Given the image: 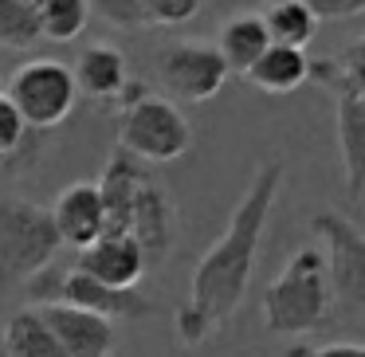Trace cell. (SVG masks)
<instances>
[{
  "mask_svg": "<svg viewBox=\"0 0 365 357\" xmlns=\"http://www.w3.org/2000/svg\"><path fill=\"white\" fill-rule=\"evenodd\" d=\"M20 4H36V0H20Z\"/></svg>",
  "mask_w": 365,
  "mask_h": 357,
  "instance_id": "cell-28",
  "label": "cell"
},
{
  "mask_svg": "<svg viewBox=\"0 0 365 357\" xmlns=\"http://www.w3.org/2000/svg\"><path fill=\"white\" fill-rule=\"evenodd\" d=\"M75 271L91 275L103 286H114V291H138V283H142V275L150 271V263H145V252L138 247L134 236L106 232V236L95 239L91 247L75 252Z\"/></svg>",
  "mask_w": 365,
  "mask_h": 357,
  "instance_id": "cell-11",
  "label": "cell"
},
{
  "mask_svg": "<svg viewBox=\"0 0 365 357\" xmlns=\"http://www.w3.org/2000/svg\"><path fill=\"white\" fill-rule=\"evenodd\" d=\"M145 9V28H177V24H189L205 0H142Z\"/></svg>",
  "mask_w": 365,
  "mask_h": 357,
  "instance_id": "cell-21",
  "label": "cell"
},
{
  "mask_svg": "<svg viewBox=\"0 0 365 357\" xmlns=\"http://www.w3.org/2000/svg\"><path fill=\"white\" fill-rule=\"evenodd\" d=\"M75 90L87 98H118V90L126 87V56H122L114 43H87V48L75 56L71 67Z\"/></svg>",
  "mask_w": 365,
  "mask_h": 357,
  "instance_id": "cell-14",
  "label": "cell"
},
{
  "mask_svg": "<svg viewBox=\"0 0 365 357\" xmlns=\"http://www.w3.org/2000/svg\"><path fill=\"white\" fill-rule=\"evenodd\" d=\"M0 341H4V349H9L12 357H63V346L56 341L48 318L36 306L16 310V314L4 322V330H0Z\"/></svg>",
  "mask_w": 365,
  "mask_h": 357,
  "instance_id": "cell-17",
  "label": "cell"
},
{
  "mask_svg": "<svg viewBox=\"0 0 365 357\" xmlns=\"http://www.w3.org/2000/svg\"><path fill=\"white\" fill-rule=\"evenodd\" d=\"M314 236L326 244V275H330L334 302L354 314H365V232L349 216L322 208L310 220Z\"/></svg>",
  "mask_w": 365,
  "mask_h": 357,
  "instance_id": "cell-8",
  "label": "cell"
},
{
  "mask_svg": "<svg viewBox=\"0 0 365 357\" xmlns=\"http://www.w3.org/2000/svg\"><path fill=\"white\" fill-rule=\"evenodd\" d=\"M0 357H12V353H9V349H4V341H0Z\"/></svg>",
  "mask_w": 365,
  "mask_h": 357,
  "instance_id": "cell-27",
  "label": "cell"
},
{
  "mask_svg": "<svg viewBox=\"0 0 365 357\" xmlns=\"http://www.w3.org/2000/svg\"><path fill=\"white\" fill-rule=\"evenodd\" d=\"M334 306L322 247H299L263 291V326L275 338H307L322 330Z\"/></svg>",
  "mask_w": 365,
  "mask_h": 357,
  "instance_id": "cell-3",
  "label": "cell"
},
{
  "mask_svg": "<svg viewBox=\"0 0 365 357\" xmlns=\"http://www.w3.org/2000/svg\"><path fill=\"white\" fill-rule=\"evenodd\" d=\"M87 9L95 12V16H103L110 28H118V32H138V28H145L142 0H87Z\"/></svg>",
  "mask_w": 365,
  "mask_h": 357,
  "instance_id": "cell-22",
  "label": "cell"
},
{
  "mask_svg": "<svg viewBox=\"0 0 365 357\" xmlns=\"http://www.w3.org/2000/svg\"><path fill=\"white\" fill-rule=\"evenodd\" d=\"M59 247L48 208L24 197H0V291L51 267Z\"/></svg>",
  "mask_w": 365,
  "mask_h": 357,
  "instance_id": "cell-5",
  "label": "cell"
},
{
  "mask_svg": "<svg viewBox=\"0 0 365 357\" xmlns=\"http://www.w3.org/2000/svg\"><path fill=\"white\" fill-rule=\"evenodd\" d=\"M0 95H4V83H0Z\"/></svg>",
  "mask_w": 365,
  "mask_h": 357,
  "instance_id": "cell-29",
  "label": "cell"
},
{
  "mask_svg": "<svg viewBox=\"0 0 365 357\" xmlns=\"http://www.w3.org/2000/svg\"><path fill=\"white\" fill-rule=\"evenodd\" d=\"M310 79H318L334 95V122H338V157H341V181L346 200L361 205L365 197V103L349 90L334 59H310Z\"/></svg>",
  "mask_w": 365,
  "mask_h": 357,
  "instance_id": "cell-9",
  "label": "cell"
},
{
  "mask_svg": "<svg viewBox=\"0 0 365 357\" xmlns=\"http://www.w3.org/2000/svg\"><path fill=\"white\" fill-rule=\"evenodd\" d=\"M4 98L16 106V114L24 118V126L32 134H43V130H56L71 118L79 90H75L67 63H59V59H28L24 67L12 71Z\"/></svg>",
  "mask_w": 365,
  "mask_h": 357,
  "instance_id": "cell-7",
  "label": "cell"
},
{
  "mask_svg": "<svg viewBox=\"0 0 365 357\" xmlns=\"http://www.w3.org/2000/svg\"><path fill=\"white\" fill-rule=\"evenodd\" d=\"M158 75L169 95L181 98V103H208L228 83V67H224L220 51L205 40L169 43L158 56Z\"/></svg>",
  "mask_w": 365,
  "mask_h": 357,
  "instance_id": "cell-10",
  "label": "cell"
},
{
  "mask_svg": "<svg viewBox=\"0 0 365 357\" xmlns=\"http://www.w3.org/2000/svg\"><path fill=\"white\" fill-rule=\"evenodd\" d=\"M48 318L56 341L63 346V357H114V322L75 306H36Z\"/></svg>",
  "mask_w": 365,
  "mask_h": 357,
  "instance_id": "cell-13",
  "label": "cell"
},
{
  "mask_svg": "<svg viewBox=\"0 0 365 357\" xmlns=\"http://www.w3.org/2000/svg\"><path fill=\"white\" fill-rule=\"evenodd\" d=\"M212 48L220 51L228 75H247L255 67V59L271 48V36H267V28H263L259 12H236V16H228L220 24Z\"/></svg>",
  "mask_w": 365,
  "mask_h": 357,
  "instance_id": "cell-15",
  "label": "cell"
},
{
  "mask_svg": "<svg viewBox=\"0 0 365 357\" xmlns=\"http://www.w3.org/2000/svg\"><path fill=\"white\" fill-rule=\"evenodd\" d=\"M118 106V153L134 161H177L192 145V126L185 110L165 95H153L145 83L126 79L114 98Z\"/></svg>",
  "mask_w": 365,
  "mask_h": 357,
  "instance_id": "cell-4",
  "label": "cell"
},
{
  "mask_svg": "<svg viewBox=\"0 0 365 357\" xmlns=\"http://www.w3.org/2000/svg\"><path fill=\"white\" fill-rule=\"evenodd\" d=\"M259 16H263V28H267L271 43H279V48L302 51L318 32V16L310 12L307 0H271Z\"/></svg>",
  "mask_w": 365,
  "mask_h": 357,
  "instance_id": "cell-18",
  "label": "cell"
},
{
  "mask_svg": "<svg viewBox=\"0 0 365 357\" xmlns=\"http://www.w3.org/2000/svg\"><path fill=\"white\" fill-rule=\"evenodd\" d=\"M287 357H365L361 341H330V346H291Z\"/></svg>",
  "mask_w": 365,
  "mask_h": 357,
  "instance_id": "cell-25",
  "label": "cell"
},
{
  "mask_svg": "<svg viewBox=\"0 0 365 357\" xmlns=\"http://www.w3.org/2000/svg\"><path fill=\"white\" fill-rule=\"evenodd\" d=\"M334 63H338L341 79L349 83V90H354V95L365 103V36H357V40L349 43V48L341 51Z\"/></svg>",
  "mask_w": 365,
  "mask_h": 357,
  "instance_id": "cell-24",
  "label": "cell"
},
{
  "mask_svg": "<svg viewBox=\"0 0 365 357\" xmlns=\"http://www.w3.org/2000/svg\"><path fill=\"white\" fill-rule=\"evenodd\" d=\"M48 212H51V224H56V236L63 247L83 252V247H91L95 239L106 236V208H103V192H98L95 181L67 185Z\"/></svg>",
  "mask_w": 365,
  "mask_h": 357,
  "instance_id": "cell-12",
  "label": "cell"
},
{
  "mask_svg": "<svg viewBox=\"0 0 365 357\" xmlns=\"http://www.w3.org/2000/svg\"><path fill=\"white\" fill-rule=\"evenodd\" d=\"M95 185L103 192L106 232L134 236L138 247L145 252V263L158 267L177 236V208L169 200V192L145 173L142 161L126 157V153H114Z\"/></svg>",
  "mask_w": 365,
  "mask_h": 357,
  "instance_id": "cell-2",
  "label": "cell"
},
{
  "mask_svg": "<svg viewBox=\"0 0 365 357\" xmlns=\"http://www.w3.org/2000/svg\"><path fill=\"white\" fill-rule=\"evenodd\" d=\"M40 43V28H36L32 4L20 0H0V48L9 51H28Z\"/></svg>",
  "mask_w": 365,
  "mask_h": 357,
  "instance_id": "cell-20",
  "label": "cell"
},
{
  "mask_svg": "<svg viewBox=\"0 0 365 357\" xmlns=\"http://www.w3.org/2000/svg\"><path fill=\"white\" fill-rule=\"evenodd\" d=\"M283 173H287L283 161H263L255 169L247 192L232 208L228 228L220 232V239L192 267L189 299H185V306L173 318L181 346H205L244 306L247 286H252V275H255V259H259L263 232H267L271 208L279 200Z\"/></svg>",
  "mask_w": 365,
  "mask_h": 357,
  "instance_id": "cell-1",
  "label": "cell"
},
{
  "mask_svg": "<svg viewBox=\"0 0 365 357\" xmlns=\"http://www.w3.org/2000/svg\"><path fill=\"white\" fill-rule=\"evenodd\" d=\"M244 79L252 83L255 90H263V95H291V90H299L302 83L310 79V59H307V51L271 43V48L255 59V67Z\"/></svg>",
  "mask_w": 365,
  "mask_h": 357,
  "instance_id": "cell-16",
  "label": "cell"
},
{
  "mask_svg": "<svg viewBox=\"0 0 365 357\" xmlns=\"http://www.w3.org/2000/svg\"><path fill=\"white\" fill-rule=\"evenodd\" d=\"M28 134H32V130L24 126V118L16 114V106L0 95V161H9L12 153L28 142Z\"/></svg>",
  "mask_w": 365,
  "mask_h": 357,
  "instance_id": "cell-23",
  "label": "cell"
},
{
  "mask_svg": "<svg viewBox=\"0 0 365 357\" xmlns=\"http://www.w3.org/2000/svg\"><path fill=\"white\" fill-rule=\"evenodd\" d=\"M28 302L32 306H75V310H87V314H98L106 322L114 318H145L153 314V302L142 299L138 291H114V286L95 283L91 275L75 267H43L40 275H32L24 283Z\"/></svg>",
  "mask_w": 365,
  "mask_h": 357,
  "instance_id": "cell-6",
  "label": "cell"
},
{
  "mask_svg": "<svg viewBox=\"0 0 365 357\" xmlns=\"http://www.w3.org/2000/svg\"><path fill=\"white\" fill-rule=\"evenodd\" d=\"M318 20H354L365 12V0H307Z\"/></svg>",
  "mask_w": 365,
  "mask_h": 357,
  "instance_id": "cell-26",
  "label": "cell"
},
{
  "mask_svg": "<svg viewBox=\"0 0 365 357\" xmlns=\"http://www.w3.org/2000/svg\"><path fill=\"white\" fill-rule=\"evenodd\" d=\"M32 12H36L40 40H51V43H75L91 20L87 0H36Z\"/></svg>",
  "mask_w": 365,
  "mask_h": 357,
  "instance_id": "cell-19",
  "label": "cell"
}]
</instances>
